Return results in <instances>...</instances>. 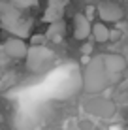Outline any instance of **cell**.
<instances>
[{
  "instance_id": "obj_18",
  "label": "cell",
  "mask_w": 128,
  "mask_h": 130,
  "mask_svg": "<svg viewBox=\"0 0 128 130\" xmlns=\"http://www.w3.org/2000/svg\"><path fill=\"white\" fill-rule=\"evenodd\" d=\"M109 40H119V32L117 30H109Z\"/></svg>"
},
{
  "instance_id": "obj_2",
  "label": "cell",
  "mask_w": 128,
  "mask_h": 130,
  "mask_svg": "<svg viewBox=\"0 0 128 130\" xmlns=\"http://www.w3.org/2000/svg\"><path fill=\"white\" fill-rule=\"evenodd\" d=\"M30 19L25 17L21 10H17L15 6H11L8 0H0V26L4 30H8L15 38L23 40L30 36Z\"/></svg>"
},
{
  "instance_id": "obj_15",
  "label": "cell",
  "mask_w": 128,
  "mask_h": 130,
  "mask_svg": "<svg viewBox=\"0 0 128 130\" xmlns=\"http://www.w3.org/2000/svg\"><path fill=\"white\" fill-rule=\"evenodd\" d=\"M87 19H89V21H92V17H94V8H92V6H89V10H87Z\"/></svg>"
},
{
  "instance_id": "obj_13",
  "label": "cell",
  "mask_w": 128,
  "mask_h": 130,
  "mask_svg": "<svg viewBox=\"0 0 128 130\" xmlns=\"http://www.w3.org/2000/svg\"><path fill=\"white\" fill-rule=\"evenodd\" d=\"M32 47H40V45H43V42H45V36H42V34H36V36H32Z\"/></svg>"
},
{
  "instance_id": "obj_16",
  "label": "cell",
  "mask_w": 128,
  "mask_h": 130,
  "mask_svg": "<svg viewBox=\"0 0 128 130\" xmlns=\"http://www.w3.org/2000/svg\"><path fill=\"white\" fill-rule=\"evenodd\" d=\"M79 128L81 130H90V124L87 123V121H79Z\"/></svg>"
},
{
  "instance_id": "obj_20",
  "label": "cell",
  "mask_w": 128,
  "mask_h": 130,
  "mask_svg": "<svg viewBox=\"0 0 128 130\" xmlns=\"http://www.w3.org/2000/svg\"><path fill=\"white\" fill-rule=\"evenodd\" d=\"M126 130H128V126H126Z\"/></svg>"
},
{
  "instance_id": "obj_17",
  "label": "cell",
  "mask_w": 128,
  "mask_h": 130,
  "mask_svg": "<svg viewBox=\"0 0 128 130\" xmlns=\"http://www.w3.org/2000/svg\"><path fill=\"white\" fill-rule=\"evenodd\" d=\"M90 51H92V45H90V43H87V45H83V55H89Z\"/></svg>"
},
{
  "instance_id": "obj_8",
  "label": "cell",
  "mask_w": 128,
  "mask_h": 130,
  "mask_svg": "<svg viewBox=\"0 0 128 130\" xmlns=\"http://www.w3.org/2000/svg\"><path fill=\"white\" fill-rule=\"evenodd\" d=\"M102 57H104V66H105V70L109 72L111 79L115 77V75H119L121 72H124V68H126L124 57L117 55V53H109V55H102Z\"/></svg>"
},
{
  "instance_id": "obj_5",
  "label": "cell",
  "mask_w": 128,
  "mask_h": 130,
  "mask_svg": "<svg viewBox=\"0 0 128 130\" xmlns=\"http://www.w3.org/2000/svg\"><path fill=\"white\" fill-rule=\"evenodd\" d=\"M96 10H98L100 19L105 21V23H117V21H121L124 17V10L115 0H104V2L98 4Z\"/></svg>"
},
{
  "instance_id": "obj_4",
  "label": "cell",
  "mask_w": 128,
  "mask_h": 130,
  "mask_svg": "<svg viewBox=\"0 0 128 130\" xmlns=\"http://www.w3.org/2000/svg\"><path fill=\"white\" fill-rule=\"evenodd\" d=\"M55 59V53L51 49L40 45V47H30L28 49V55H26V66L28 70L32 72H43L49 68V64Z\"/></svg>"
},
{
  "instance_id": "obj_9",
  "label": "cell",
  "mask_w": 128,
  "mask_h": 130,
  "mask_svg": "<svg viewBox=\"0 0 128 130\" xmlns=\"http://www.w3.org/2000/svg\"><path fill=\"white\" fill-rule=\"evenodd\" d=\"M90 32H92L90 21L87 19L83 13L74 15V38H76V40H85V38L90 36Z\"/></svg>"
},
{
  "instance_id": "obj_1",
  "label": "cell",
  "mask_w": 128,
  "mask_h": 130,
  "mask_svg": "<svg viewBox=\"0 0 128 130\" xmlns=\"http://www.w3.org/2000/svg\"><path fill=\"white\" fill-rule=\"evenodd\" d=\"M109 83H111V75L104 66V57L102 55L92 57L87 62V68L83 72V89H85V92L96 96L100 92H104L109 87Z\"/></svg>"
},
{
  "instance_id": "obj_19",
  "label": "cell",
  "mask_w": 128,
  "mask_h": 130,
  "mask_svg": "<svg viewBox=\"0 0 128 130\" xmlns=\"http://www.w3.org/2000/svg\"><path fill=\"white\" fill-rule=\"evenodd\" d=\"M2 121H4V115H2V113H0V123H2Z\"/></svg>"
},
{
  "instance_id": "obj_10",
  "label": "cell",
  "mask_w": 128,
  "mask_h": 130,
  "mask_svg": "<svg viewBox=\"0 0 128 130\" xmlns=\"http://www.w3.org/2000/svg\"><path fill=\"white\" fill-rule=\"evenodd\" d=\"M64 30H66V26L64 23H53L49 25V28H47V34H45V38L47 40H51V42H55V43H59L60 40L64 38Z\"/></svg>"
},
{
  "instance_id": "obj_7",
  "label": "cell",
  "mask_w": 128,
  "mask_h": 130,
  "mask_svg": "<svg viewBox=\"0 0 128 130\" xmlns=\"http://www.w3.org/2000/svg\"><path fill=\"white\" fill-rule=\"evenodd\" d=\"M66 6H68V0H47V8L43 13V21L45 23H59L62 19Z\"/></svg>"
},
{
  "instance_id": "obj_14",
  "label": "cell",
  "mask_w": 128,
  "mask_h": 130,
  "mask_svg": "<svg viewBox=\"0 0 128 130\" xmlns=\"http://www.w3.org/2000/svg\"><path fill=\"white\" fill-rule=\"evenodd\" d=\"M8 60H10V59H8V57L4 55V51L0 49V66H6V62H8Z\"/></svg>"
},
{
  "instance_id": "obj_12",
  "label": "cell",
  "mask_w": 128,
  "mask_h": 130,
  "mask_svg": "<svg viewBox=\"0 0 128 130\" xmlns=\"http://www.w3.org/2000/svg\"><path fill=\"white\" fill-rule=\"evenodd\" d=\"M11 6H15L17 10H28V8H36L40 0H8Z\"/></svg>"
},
{
  "instance_id": "obj_3",
  "label": "cell",
  "mask_w": 128,
  "mask_h": 130,
  "mask_svg": "<svg viewBox=\"0 0 128 130\" xmlns=\"http://www.w3.org/2000/svg\"><path fill=\"white\" fill-rule=\"evenodd\" d=\"M83 109L87 113L94 115L98 119H111L113 115L117 113V106L113 100L109 98H104V96H90L83 102Z\"/></svg>"
},
{
  "instance_id": "obj_11",
  "label": "cell",
  "mask_w": 128,
  "mask_h": 130,
  "mask_svg": "<svg viewBox=\"0 0 128 130\" xmlns=\"http://www.w3.org/2000/svg\"><path fill=\"white\" fill-rule=\"evenodd\" d=\"M90 36L94 38V42L104 43V42H107V40H109V28H107L104 23H94V25H92Z\"/></svg>"
},
{
  "instance_id": "obj_6",
  "label": "cell",
  "mask_w": 128,
  "mask_h": 130,
  "mask_svg": "<svg viewBox=\"0 0 128 130\" xmlns=\"http://www.w3.org/2000/svg\"><path fill=\"white\" fill-rule=\"evenodd\" d=\"M0 49L4 51V55L8 59H13V60H19V59H26L28 55V45L25 43V40H19V38H10L0 45Z\"/></svg>"
}]
</instances>
